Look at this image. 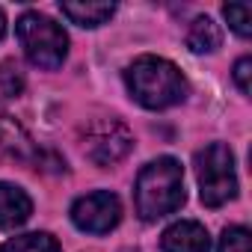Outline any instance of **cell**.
Here are the masks:
<instances>
[{
    "label": "cell",
    "mask_w": 252,
    "mask_h": 252,
    "mask_svg": "<svg viewBox=\"0 0 252 252\" xmlns=\"http://www.w3.org/2000/svg\"><path fill=\"white\" fill-rule=\"evenodd\" d=\"M125 83L137 104L149 110H166L187 98V80L181 68L163 57H140L125 71Z\"/></svg>",
    "instance_id": "6da1fadb"
},
{
    "label": "cell",
    "mask_w": 252,
    "mask_h": 252,
    "mask_svg": "<svg viewBox=\"0 0 252 252\" xmlns=\"http://www.w3.org/2000/svg\"><path fill=\"white\" fill-rule=\"evenodd\" d=\"M184 205V169L175 158L152 160L137 178V214L155 222Z\"/></svg>",
    "instance_id": "7a4b0ae2"
},
{
    "label": "cell",
    "mask_w": 252,
    "mask_h": 252,
    "mask_svg": "<svg viewBox=\"0 0 252 252\" xmlns=\"http://www.w3.org/2000/svg\"><path fill=\"white\" fill-rule=\"evenodd\" d=\"M15 33H18V42L33 65L48 68V71L63 65V60L68 54V36L57 21H51L48 15H39V12H24L15 24Z\"/></svg>",
    "instance_id": "3957f363"
},
{
    "label": "cell",
    "mask_w": 252,
    "mask_h": 252,
    "mask_svg": "<svg viewBox=\"0 0 252 252\" xmlns=\"http://www.w3.org/2000/svg\"><path fill=\"white\" fill-rule=\"evenodd\" d=\"M196 178L199 196L208 208H220L237 196V172L234 155L225 143H211L196 155Z\"/></svg>",
    "instance_id": "277c9868"
},
{
    "label": "cell",
    "mask_w": 252,
    "mask_h": 252,
    "mask_svg": "<svg viewBox=\"0 0 252 252\" xmlns=\"http://www.w3.org/2000/svg\"><path fill=\"white\" fill-rule=\"evenodd\" d=\"M80 146H83V155L95 166H116L125 155L134 149V137L116 119H95V122H89L83 128Z\"/></svg>",
    "instance_id": "5b68a950"
},
{
    "label": "cell",
    "mask_w": 252,
    "mask_h": 252,
    "mask_svg": "<svg viewBox=\"0 0 252 252\" xmlns=\"http://www.w3.org/2000/svg\"><path fill=\"white\" fill-rule=\"evenodd\" d=\"M122 220V205L110 190H95L71 205V222L86 234H107Z\"/></svg>",
    "instance_id": "8992f818"
},
{
    "label": "cell",
    "mask_w": 252,
    "mask_h": 252,
    "mask_svg": "<svg viewBox=\"0 0 252 252\" xmlns=\"http://www.w3.org/2000/svg\"><path fill=\"white\" fill-rule=\"evenodd\" d=\"M160 246H163V252H208L211 237H208L202 222L181 220V222H175L163 231Z\"/></svg>",
    "instance_id": "52a82bcc"
},
{
    "label": "cell",
    "mask_w": 252,
    "mask_h": 252,
    "mask_svg": "<svg viewBox=\"0 0 252 252\" xmlns=\"http://www.w3.org/2000/svg\"><path fill=\"white\" fill-rule=\"evenodd\" d=\"M33 202L15 184H0V228H18L30 220Z\"/></svg>",
    "instance_id": "ba28073f"
},
{
    "label": "cell",
    "mask_w": 252,
    "mask_h": 252,
    "mask_svg": "<svg viewBox=\"0 0 252 252\" xmlns=\"http://www.w3.org/2000/svg\"><path fill=\"white\" fill-rule=\"evenodd\" d=\"M33 155V143L27 131L0 107V158H12V160H27Z\"/></svg>",
    "instance_id": "9c48e42d"
},
{
    "label": "cell",
    "mask_w": 252,
    "mask_h": 252,
    "mask_svg": "<svg viewBox=\"0 0 252 252\" xmlns=\"http://www.w3.org/2000/svg\"><path fill=\"white\" fill-rule=\"evenodd\" d=\"M60 9L71 24H80V27H101L116 12L113 3H63Z\"/></svg>",
    "instance_id": "30bf717a"
},
{
    "label": "cell",
    "mask_w": 252,
    "mask_h": 252,
    "mask_svg": "<svg viewBox=\"0 0 252 252\" xmlns=\"http://www.w3.org/2000/svg\"><path fill=\"white\" fill-rule=\"evenodd\" d=\"M220 42H222V33L214 24V18H208V15H199L187 30V48L196 54H211L220 48Z\"/></svg>",
    "instance_id": "8fae6325"
},
{
    "label": "cell",
    "mask_w": 252,
    "mask_h": 252,
    "mask_svg": "<svg viewBox=\"0 0 252 252\" xmlns=\"http://www.w3.org/2000/svg\"><path fill=\"white\" fill-rule=\"evenodd\" d=\"M0 252H60V243L48 231H30V234L6 240L0 246Z\"/></svg>",
    "instance_id": "7c38bea8"
},
{
    "label": "cell",
    "mask_w": 252,
    "mask_h": 252,
    "mask_svg": "<svg viewBox=\"0 0 252 252\" xmlns=\"http://www.w3.org/2000/svg\"><path fill=\"white\" fill-rule=\"evenodd\" d=\"M222 15L237 36L246 39L252 33V6L249 3H228V6H222Z\"/></svg>",
    "instance_id": "4fadbf2b"
},
{
    "label": "cell",
    "mask_w": 252,
    "mask_h": 252,
    "mask_svg": "<svg viewBox=\"0 0 252 252\" xmlns=\"http://www.w3.org/2000/svg\"><path fill=\"white\" fill-rule=\"evenodd\" d=\"M220 252H249V231L243 225H231L220 237Z\"/></svg>",
    "instance_id": "5bb4252c"
},
{
    "label": "cell",
    "mask_w": 252,
    "mask_h": 252,
    "mask_svg": "<svg viewBox=\"0 0 252 252\" xmlns=\"http://www.w3.org/2000/svg\"><path fill=\"white\" fill-rule=\"evenodd\" d=\"M21 86H24V77H21L18 65H12V63L0 65V89H3V95H18Z\"/></svg>",
    "instance_id": "9a60e30c"
},
{
    "label": "cell",
    "mask_w": 252,
    "mask_h": 252,
    "mask_svg": "<svg viewBox=\"0 0 252 252\" xmlns=\"http://www.w3.org/2000/svg\"><path fill=\"white\" fill-rule=\"evenodd\" d=\"M249 71H252V60L249 57L237 60V65H234V83H237V89L243 95H249Z\"/></svg>",
    "instance_id": "2e32d148"
},
{
    "label": "cell",
    "mask_w": 252,
    "mask_h": 252,
    "mask_svg": "<svg viewBox=\"0 0 252 252\" xmlns=\"http://www.w3.org/2000/svg\"><path fill=\"white\" fill-rule=\"evenodd\" d=\"M3 33H6V18H3V9H0V39H3Z\"/></svg>",
    "instance_id": "e0dca14e"
},
{
    "label": "cell",
    "mask_w": 252,
    "mask_h": 252,
    "mask_svg": "<svg viewBox=\"0 0 252 252\" xmlns=\"http://www.w3.org/2000/svg\"><path fill=\"white\" fill-rule=\"evenodd\" d=\"M125 252H134V249H125Z\"/></svg>",
    "instance_id": "ac0fdd59"
}]
</instances>
